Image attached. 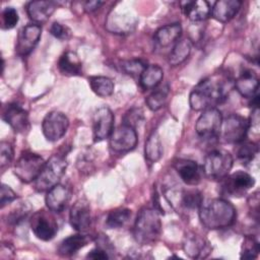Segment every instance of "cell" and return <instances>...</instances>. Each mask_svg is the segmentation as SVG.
Listing matches in <instances>:
<instances>
[{
    "label": "cell",
    "instance_id": "6da1fadb",
    "mask_svg": "<svg viewBox=\"0 0 260 260\" xmlns=\"http://www.w3.org/2000/svg\"><path fill=\"white\" fill-rule=\"evenodd\" d=\"M229 78L223 74H213L200 80L191 90L189 105L194 111H204L216 106L225 99L229 91Z\"/></svg>",
    "mask_w": 260,
    "mask_h": 260
},
{
    "label": "cell",
    "instance_id": "7a4b0ae2",
    "mask_svg": "<svg viewBox=\"0 0 260 260\" xmlns=\"http://www.w3.org/2000/svg\"><path fill=\"white\" fill-rule=\"evenodd\" d=\"M199 219L208 230H220L232 225L237 213L234 205L222 198L203 200L198 208Z\"/></svg>",
    "mask_w": 260,
    "mask_h": 260
},
{
    "label": "cell",
    "instance_id": "3957f363",
    "mask_svg": "<svg viewBox=\"0 0 260 260\" xmlns=\"http://www.w3.org/2000/svg\"><path fill=\"white\" fill-rule=\"evenodd\" d=\"M159 213L155 208L143 207L139 210L133 226V236L137 243L149 245L157 241L161 233Z\"/></svg>",
    "mask_w": 260,
    "mask_h": 260
},
{
    "label": "cell",
    "instance_id": "277c9868",
    "mask_svg": "<svg viewBox=\"0 0 260 260\" xmlns=\"http://www.w3.org/2000/svg\"><path fill=\"white\" fill-rule=\"evenodd\" d=\"M67 168V161L63 155L54 154L46 162L40 175L35 180V188L39 192L49 191L59 184Z\"/></svg>",
    "mask_w": 260,
    "mask_h": 260
},
{
    "label": "cell",
    "instance_id": "5b68a950",
    "mask_svg": "<svg viewBox=\"0 0 260 260\" xmlns=\"http://www.w3.org/2000/svg\"><path fill=\"white\" fill-rule=\"evenodd\" d=\"M233 156L223 149H215L210 151L204 158L202 166L203 175L209 180H221L233 167Z\"/></svg>",
    "mask_w": 260,
    "mask_h": 260
},
{
    "label": "cell",
    "instance_id": "8992f818",
    "mask_svg": "<svg viewBox=\"0 0 260 260\" xmlns=\"http://www.w3.org/2000/svg\"><path fill=\"white\" fill-rule=\"evenodd\" d=\"M45 162L46 161L40 154L24 150L16 159L13 173L21 182L30 183L38 178Z\"/></svg>",
    "mask_w": 260,
    "mask_h": 260
},
{
    "label": "cell",
    "instance_id": "52a82bcc",
    "mask_svg": "<svg viewBox=\"0 0 260 260\" xmlns=\"http://www.w3.org/2000/svg\"><path fill=\"white\" fill-rule=\"evenodd\" d=\"M249 129V120L239 114H231L222 119L218 136L226 143L238 144L245 140Z\"/></svg>",
    "mask_w": 260,
    "mask_h": 260
},
{
    "label": "cell",
    "instance_id": "ba28073f",
    "mask_svg": "<svg viewBox=\"0 0 260 260\" xmlns=\"http://www.w3.org/2000/svg\"><path fill=\"white\" fill-rule=\"evenodd\" d=\"M254 184L255 180L250 174L244 171H238L226 175L220 180L219 191L224 196L241 197L245 195Z\"/></svg>",
    "mask_w": 260,
    "mask_h": 260
},
{
    "label": "cell",
    "instance_id": "9c48e42d",
    "mask_svg": "<svg viewBox=\"0 0 260 260\" xmlns=\"http://www.w3.org/2000/svg\"><path fill=\"white\" fill-rule=\"evenodd\" d=\"M222 116L217 108H209L202 111L196 121L195 130L197 134L204 139H212L218 136Z\"/></svg>",
    "mask_w": 260,
    "mask_h": 260
},
{
    "label": "cell",
    "instance_id": "30bf717a",
    "mask_svg": "<svg viewBox=\"0 0 260 260\" xmlns=\"http://www.w3.org/2000/svg\"><path fill=\"white\" fill-rule=\"evenodd\" d=\"M165 196L174 208H183L188 211L198 209L203 201L201 193L196 189L184 190L172 188L165 193Z\"/></svg>",
    "mask_w": 260,
    "mask_h": 260
},
{
    "label": "cell",
    "instance_id": "8fae6325",
    "mask_svg": "<svg viewBox=\"0 0 260 260\" xmlns=\"http://www.w3.org/2000/svg\"><path fill=\"white\" fill-rule=\"evenodd\" d=\"M69 127L67 116L59 111L48 113L42 123V131L48 141H57L62 138Z\"/></svg>",
    "mask_w": 260,
    "mask_h": 260
},
{
    "label": "cell",
    "instance_id": "7c38bea8",
    "mask_svg": "<svg viewBox=\"0 0 260 260\" xmlns=\"http://www.w3.org/2000/svg\"><path fill=\"white\" fill-rule=\"evenodd\" d=\"M109 140L114 151L127 152L136 146L138 138L135 128L122 123L112 131Z\"/></svg>",
    "mask_w": 260,
    "mask_h": 260
},
{
    "label": "cell",
    "instance_id": "4fadbf2b",
    "mask_svg": "<svg viewBox=\"0 0 260 260\" xmlns=\"http://www.w3.org/2000/svg\"><path fill=\"white\" fill-rule=\"evenodd\" d=\"M30 229L38 239L50 241L56 236L58 224L51 213L41 210L32 214L30 218Z\"/></svg>",
    "mask_w": 260,
    "mask_h": 260
},
{
    "label": "cell",
    "instance_id": "5bb4252c",
    "mask_svg": "<svg viewBox=\"0 0 260 260\" xmlns=\"http://www.w3.org/2000/svg\"><path fill=\"white\" fill-rule=\"evenodd\" d=\"M114 114L108 107H101L95 110L92 116V135L95 142L110 137L114 130Z\"/></svg>",
    "mask_w": 260,
    "mask_h": 260
},
{
    "label": "cell",
    "instance_id": "9a60e30c",
    "mask_svg": "<svg viewBox=\"0 0 260 260\" xmlns=\"http://www.w3.org/2000/svg\"><path fill=\"white\" fill-rule=\"evenodd\" d=\"M42 35V27L39 24L30 23L19 30L15 44V53L20 57L27 56L38 45Z\"/></svg>",
    "mask_w": 260,
    "mask_h": 260
},
{
    "label": "cell",
    "instance_id": "2e32d148",
    "mask_svg": "<svg viewBox=\"0 0 260 260\" xmlns=\"http://www.w3.org/2000/svg\"><path fill=\"white\" fill-rule=\"evenodd\" d=\"M2 119L17 133H24L29 129L28 113L15 103L3 107Z\"/></svg>",
    "mask_w": 260,
    "mask_h": 260
},
{
    "label": "cell",
    "instance_id": "e0dca14e",
    "mask_svg": "<svg viewBox=\"0 0 260 260\" xmlns=\"http://www.w3.org/2000/svg\"><path fill=\"white\" fill-rule=\"evenodd\" d=\"M69 222L71 226L79 232H86L91 224V214L89 204L84 200L76 201L69 212Z\"/></svg>",
    "mask_w": 260,
    "mask_h": 260
},
{
    "label": "cell",
    "instance_id": "ac0fdd59",
    "mask_svg": "<svg viewBox=\"0 0 260 260\" xmlns=\"http://www.w3.org/2000/svg\"><path fill=\"white\" fill-rule=\"evenodd\" d=\"M183 250L190 258L204 259L210 254L212 248L207 239L196 234H191L185 237Z\"/></svg>",
    "mask_w": 260,
    "mask_h": 260
},
{
    "label": "cell",
    "instance_id": "d6986e66",
    "mask_svg": "<svg viewBox=\"0 0 260 260\" xmlns=\"http://www.w3.org/2000/svg\"><path fill=\"white\" fill-rule=\"evenodd\" d=\"M174 167L185 184L189 186H196L200 183L203 173L202 169L195 160L180 158L175 161Z\"/></svg>",
    "mask_w": 260,
    "mask_h": 260
},
{
    "label": "cell",
    "instance_id": "ffe728a7",
    "mask_svg": "<svg viewBox=\"0 0 260 260\" xmlns=\"http://www.w3.org/2000/svg\"><path fill=\"white\" fill-rule=\"evenodd\" d=\"M69 200H70L69 189L60 183L54 186L53 188H51L49 191H47L46 198H45L48 209L56 213L62 212L67 207Z\"/></svg>",
    "mask_w": 260,
    "mask_h": 260
},
{
    "label": "cell",
    "instance_id": "44dd1931",
    "mask_svg": "<svg viewBox=\"0 0 260 260\" xmlns=\"http://www.w3.org/2000/svg\"><path fill=\"white\" fill-rule=\"evenodd\" d=\"M57 6L55 1H30L26 5V12L32 22L40 25L51 17Z\"/></svg>",
    "mask_w": 260,
    "mask_h": 260
},
{
    "label": "cell",
    "instance_id": "7402d4cb",
    "mask_svg": "<svg viewBox=\"0 0 260 260\" xmlns=\"http://www.w3.org/2000/svg\"><path fill=\"white\" fill-rule=\"evenodd\" d=\"M242 6L239 0H219L216 1L211 8L212 17L219 22H228L235 17Z\"/></svg>",
    "mask_w": 260,
    "mask_h": 260
},
{
    "label": "cell",
    "instance_id": "603a6c76",
    "mask_svg": "<svg viewBox=\"0 0 260 260\" xmlns=\"http://www.w3.org/2000/svg\"><path fill=\"white\" fill-rule=\"evenodd\" d=\"M258 84L256 73L250 69L244 70L235 81L237 91L246 99H252L258 93Z\"/></svg>",
    "mask_w": 260,
    "mask_h": 260
},
{
    "label": "cell",
    "instance_id": "cb8c5ba5",
    "mask_svg": "<svg viewBox=\"0 0 260 260\" xmlns=\"http://www.w3.org/2000/svg\"><path fill=\"white\" fill-rule=\"evenodd\" d=\"M184 15L195 22L206 19L211 13L210 4L205 0L184 1L180 3Z\"/></svg>",
    "mask_w": 260,
    "mask_h": 260
},
{
    "label": "cell",
    "instance_id": "d4e9b609",
    "mask_svg": "<svg viewBox=\"0 0 260 260\" xmlns=\"http://www.w3.org/2000/svg\"><path fill=\"white\" fill-rule=\"evenodd\" d=\"M182 34V26L180 23H171L159 27L153 36L155 46L166 48L177 42Z\"/></svg>",
    "mask_w": 260,
    "mask_h": 260
},
{
    "label": "cell",
    "instance_id": "484cf974",
    "mask_svg": "<svg viewBox=\"0 0 260 260\" xmlns=\"http://www.w3.org/2000/svg\"><path fill=\"white\" fill-rule=\"evenodd\" d=\"M59 71L66 76H79L82 74V63L75 52L67 51L58 60Z\"/></svg>",
    "mask_w": 260,
    "mask_h": 260
},
{
    "label": "cell",
    "instance_id": "4316f807",
    "mask_svg": "<svg viewBox=\"0 0 260 260\" xmlns=\"http://www.w3.org/2000/svg\"><path fill=\"white\" fill-rule=\"evenodd\" d=\"M90 239L82 234H76L69 236L62 240L60 245L58 246V254L64 257L72 256L77 251H79L81 248L86 246Z\"/></svg>",
    "mask_w": 260,
    "mask_h": 260
},
{
    "label": "cell",
    "instance_id": "83f0119b",
    "mask_svg": "<svg viewBox=\"0 0 260 260\" xmlns=\"http://www.w3.org/2000/svg\"><path fill=\"white\" fill-rule=\"evenodd\" d=\"M164 77V70L156 64L147 65L139 76V84L145 89H153L158 86Z\"/></svg>",
    "mask_w": 260,
    "mask_h": 260
},
{
    "label": "cell",
    "instance_id": "f1b7e54d",
    "mask_svg": "<svg viewBox=\"0 0 260 260\" xmlns=\"http://www.w3.org/2000/svg\"><path fill=\"white\" fill-rule=\"evenodd\" d=\"M192 43L190 39H182L177 41L169 55V64L172 66H178L183 63L191 53Z\"/></svg>",
    "mask_w": 260,
    "mask_h": 260
},
{
    "label": "cell",
    "instance_id": "f546056e",
    "mask_svg": "<svg viewBox=\"0 0 260 260\" xmlns=\"http://www.w3.org/2000/svg\"><path fill=\"white\" fill-rule=\"evenodd\" d=\"M88 83L91 90L99 96L107 98L114 92V82L107 76H90L88 77Z\"/></svg>",
    "mask_w": 260,
    "mask_h": 260
},
{
    "label": "cell",
    "instance_id": "4dcf8cb0",
    "mask_svg": "<svg viewBox=\"0 0 260 260\" xmlns=\"http://www.w3.org/2000/svg\"><path fill=\"white\" fill-rule=\"evenodd\" d=\"M145 158L148 162L153 164L156 162L162 154V145L160 141V137L157 132L153 131L147 138L144 147Z\"/></svg>",
    "mask_w": 260,
    "mask_h": 260
},
{
    "label": "cell",
    "instance_id": "1f68e13d",
    "mask_svg": "<svg viewBox=\"0 0 260 260\" xmlns=\"http://www.w3.org/2000/svg\"><path fill=\"white\" fill-rule=\"evenodd\" d=\"M170 93V87L167 83L161 84L153 88V90L145 99L147 107L151 111H157L162 108L168 100Z\"/></svg>",
    "mask_w": 260,
    "mask_h": 260
},
{
    "label": "cell",
    "instance_id": "d6a6232c",
    "mask_svg": "<svg viewBox=\"0 0 260 260\" xmlns=\"http://www.w3.org/2000/svg\"><path fill=\"white\" fill-rule=\"evenodd\" d=\"M131 216V210L125 207L116 208L114 210H111L105 221V225L108 229H119L125 225V223L129 220Z\"/></svg>",
    "mask_w": 260,
    "mask_h": 260
},
{
    "label": "cell",
    "instance_id": "836d02e7",
    "mask_svg": "<svg viewBox=\"0 0 260 260\" xmlns=\"http://www.w3.org/2000/svg\"><path fill=\"white\" fill-rule=\"evenodd\" d=\"M238 147L236 150L237 157L245 165L252 162V160L256 157L258 153V146L256 143L252 141H245L238 143Z\"/></svg>",
    "mask_w": 260,
    "mask_h": 260
},
{
    "label": "cell",
    "instance_id": "e575fe53",
    "mask_svg": "<svg viewBox=\"0 0 260 260\" xmlns=\"http://www.w3.org/2000/svg\"><path fill=\"white\" fill-rule=\"evenodd\" d=\"M259 254V243L253 236H247L242 244L241 259H255Z\"/></svg>",
    "mask_w": 260,
    "mask_h": 260
},
{
    "label": "cell",
    "instance_id": "d590c367",
    "mask_svg": "<svg viewBox=\"0 0 260 260\" xmlns=\"http://www.w3.org/2000/svg\"><path fill=\"white\" fill-rule=\"evenodd\" d=\"M146 63L141 59H131V60H125L121 62V68L122 70L129 75L132 76H140L142 71L146 67Z\"/></svg>",
    "mask_w": 260,
    "mask_h": 260
},
{
    "label": "cell",
    "instance_id": "8d00e7d4",
    "mask_svg": "<svg viewBox=\"0 0 260 260\" xmlns=\"http://www.w3.org/2000/svg\"><path fill=\"white\" fill-rule=\"evenodd\" d=\"M19 16L16 9L13 7H6L1 14V26L3 29L13 28L18 22Z\"/></svg>",
    "mask_w": 260,
    "mask_h": 260
},
{
    "label": "cell",
    "instance_id": "74e56055",
    "mask_svg": "<svg viewBox=\"0 0 260 260\" xmlns=\"http://www.w3.org/2000/svg\"><path fill=\"white\" fill-rule=\"evenodd\" d=\"M50 32L53 37H55L56 39L61 40V41H66V40L70 39V37L72 35L71 29L67 25L57 22V21H55L51 24Z\"/></svg>",
    "mask_w": 260,
    "mask_h": 260
},
{
    "label": "cell",
    "instance_id": "f35d334b",
    "mask_svg": "<svg viewBox=\"0 0 260 260\" xmlns=\"http://www.w3.org/2000/svg\"><path fill=\"white\" fill-rule=\"evenodd\" d=\"M143 120V112L139 108H133L129 110L123 119V124L136 128V126Z\"/></svg>",
    "mask_w": 260,
    "mask_h": 260
},
{
    "label": "cell",
    "instance_id": "ab89813d",
    "mask_svg": "<svg viewBox=\"0 0 260 260\" xmlns=\"http://www.w3.org/2000/svg\"><path fill=\"white\" fill-rule=\"evenodd\" d=\"M13 158V148L10 143L2 141L0 143V167L3 170L5 167L9 166Z\"/></svg>",
    "mask_w": 260,
    "mask_h": 260
},
{
    "label": "cell",
    "instance_id": "60d3db41",
    "mask_svg": "<svg viewBox=\"0 0 260 260\" xmlns=\"http://www.w3.org/2000/svg\"><path fill=\"white\" fill-rule=\"evenodd\" d=\"M17 198L15 192L8 186L5 184L1 185V191H0V203H1V207L3 208L6 204L14 201Z\"/></svg>",
    "mask_w": 260,
    "mask_h": 260
},
{
    "label": "cell",
    "instance_id": "b9f144b4",
    "mask_svg": "<svg viewBox=\"0 0 260 260\" xmlns=\"http://www.w3.org/2000/svg\"><path fill=\"white\" fill-rule=\"evenodd\" d=\"M28 213V209L24 208H19L15 211H13L9 216H8V221L11 223H17L20 220H22L24 217H26Z\"/></svg>",
    "mask_w": 260,
    "mask_h": 260
},
{
    "label": "cell",
    "instance_id": "7bdbcfd3",
    "mask_svg": "<svg viewBox=\"0 0 260 260\" xmlns=\"http://www.w3.org/2000/svg\"><path fill=\"white\" fill-rule=\"evenodd\" d=\"M86 258L88 259H94V260H103V259H108L110 258V256L108 255L107 251H105L104 249L100 248V247H96L94 249H92L87 255H86Z\"/></svg>",
    "mask_w": 260,
    "mask_h": 260
},
{
    "label": "cell",
    "instance_id": "ee69618b",
    "mask_svg": "<svg viewBox=\"0 0 260 260\" xmlns=\"http://www.w3.org/2000/svg\"><path fill=\"white\" fill-rule=\"evenodd\" d=\"M103 3L104 2H101V1H87L84 3L83 9L86 12H92V11L96 10L98 8H100V6L103 5Z\"/></svg>",
    "mask_w": 260,
    "mask_h": 260
}]
</instances>
